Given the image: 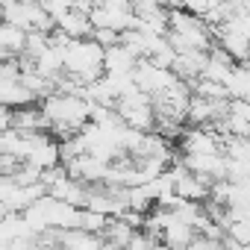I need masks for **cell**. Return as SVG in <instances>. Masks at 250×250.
I'll return each mask as SVG.
<instances>
[{
	"instance_id": "obj_3",
	"label": "cell",
	"mask_w": 250,
	"mask_h": 250,
	"mask_svg": "<svg viewBox=\"0 0 250 250\" xmlns=\"http://www.w3.org/2000/svg\"><path fill=\"white\" fill-rule=\"evenodd\" d=\"M88 39L97 42L100 47H109V44H118V30H112V27H91Z\"/></svg>"
},
{
	"instance_id": "obj_2",
	"label": "cell",
	"mask_w": 250,
	"mask_h": 250,
	"mask_svg": "<svg viewBox=\"0 0 250 250\" xmlns=\"http://www.w3.org/2000/svg\"><path fill=\"white\" fill-rule=\"evenodd\" d=\"M133 65H136V56L124 44L103 47V74H130Z\"/></svg>"
},
{
	"instance_id": "obj_1",
	"label": "cell",
	"mask_w": 250,
	"mask_h": 250,
	"mask_svg": "<svg viewBox=\"0 0 250 250\" xmlns=\"http://www.w3.org/2000/svg\"><path fill=\"white\" fill-rule=\"evenodd\" d=\"M53 27H59L65 36L71 39H85L91 33V21H88V12H80V9H65L62 15L53 18Z\"/></svg>"
}]
</instances>
